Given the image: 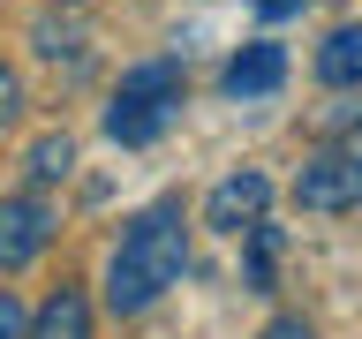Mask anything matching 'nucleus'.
Returning <instances> with one entry per match:
<instances>
[{
    "mask_svg": "<svg viewBox=\"0 0 362 339\" xmlns=\"http://www.w3.org/2000/svg\"><path fill=\"white\" fill-rule=\"evenodd\" d=\"M181 271H189V219H181V203H151V211H136L129 234L113 242V264H106V309L113 316H144L166 287H181Z\"/></svg>",
    "mask_w": 362,
    "mask_h": 339,
    "instance_id": "1",
    "label": "nucleus"
},
{
    "mask_svg": "<svg viewBox=\"0 0 362 339\" xmlns=\"http://www.w3.org/2000/svg\"><path fill=\"white\" fill-rule=\"evenodd\" d=\"M181 90H189V76H181V61H136L121 68V83H113V106H106V136L113 143H158V129L181 113Z\"/></svg>",
    "mask_w": 362,
    "mask_h": 339,
    "instance_id": "2",
    "label": "nucleus"
},
{
    "mask_svg": "<svg viewBox=\"0 0 362 339\" xmlns=\"http://www.w3.org/2000/svg\"><path fill=\"white\" fill-rule=\"evenodd\" d=\"M294 203H302V211H325V219L355 211L362 203V158H347V151L310 158V166L294 174Z\"/></svg>",
    "mask_w": 362,
    "mask_h": 339,
    "instance_id": "3",
    "label": "nucleus"
},
{
    "mask_svg": "<svg viewBox=\"0 0 362 339\" xmlns=\"http://www.w3.org/2000/svg\"><path fill=\"white\" fill-rule=\"evenodd\" d=\"M53 211H45L38 196H0V271H23V264H38L45 242H53Z\"/></svg>",
    "mask_w": 362,
    "mask_h": 339,
    "instance_id": "4",
    "label": "nucleus"
},
{
    "mask_svg": "<svg viewBox=\"0 0 362 339\" xmlns=\"http://www.w3.org/2000/svg\"><path fill=\"white\" fill-rule=\"evenodd\" d=\"M264 203H272V181L257 174V166H242V174H226L211 196H204V226L211 234H242L249 219H264Z\"/></svg>",
    "mask_w": 362,
    "mask_h": 339,
    "instance_id": "5",
    "label": "nucleus"
},
{
    "mask_svg": "<svg viewBox=\"0 0 362 339\" xmlns=\"http://www.w3.org/2000/svg\"><path fill=\"white\" fill-rule=\"evenodd\" d=\"M219 83H226V98H272V90L287 83V53H279L272 38H257V45H242V53L226 61Z\"/></svg>",
    "mask_w": 362,
    "mask_h": 339,
    "instance_id": "6",
    "label": "nucleus"
},
{
    "mask_svg": "<svg viewBox=\"0 0 362 339\" xmlns=\"http://www.w3.org/2000/svg\"><path fill=\"white\" fill-rule=\"evenodd\" d=\"M23 339H90V302L83 287H53L38 302V316L23 324Z\"/></svg>",
    "mask_w": 362,
    "mask_h": 339,
    "instance_id": "7",
    "label": "nucleus"
},
{
    "mask_svg": "<svg viewBox=\"0 0 362 339\" xmlns=\"http://www.w3.org/2000/svg\"><path fill=\"white\" fill-rule=\"evenodd\" d=\"M317 76H325L332 90H355V83H362V30H355V23L325 38V53H317Z\"/></svg>",
    "mask_w": 362,
    "mask_h": 339,
    "instance_id": "8",
    "label": "nucleus"
},
{
    "mask_svg": "<svg viewBox=\"0 0 362 339\" xmlns=\"http://www.w3.org/2000/svg\"><path fill=\"white\" fill-rule=\"evenodd\" d=\"M242 234H249V249H242V287H257V294H264V287H272V271H279V226L249 219Z\"/></svg>",
    "mask_w": 362,
    "mask_h": 339,
    "instance_id": "9",
    "label": "nucleus"
},
{
    "mask_svg": "<svg viewBox=\"0 0 362 339\" xmlns=\"http://www.w3.org/2000/svg\"><path fill=\"white\" fill-rule=\"evenodd\" d=\"M23 166H30V181H68L76 174V143H68V136H38Z\"/></svg>",
    "mask_w": 362,
    "mask_h": 339,
    "instance_id": "10",
    "label": "nucleus"
},
{
    "mask_svg": "<svg viewBox=\"0 0 362 339\" xmlns=\"http://www.w3.org/2000/svg\"><path fill=\"white\" fill-rule=\"evenodd\" d=\"M16 121H23V76L0 61V129H16Z\"/></svg>",
    "mask_w": 362,
    "mask_h": 339,
    "instance_id": "11",
    "label": "nucleus"
},
{
    "mask_svg": "<svg viewBox=\"0 0 362 339\" xmlns=\"http://www.w3.org/2000/svg\"><path fill=\"white\" fill-rule=\"evenodd\" d=\"M0 339H23V302L0 287Z\"/></svg>",
    "mask_w": 362,
    "mask_h": 339,
    "instance_id": "12",
    "label": "nucleus"
},
{
    "mask_svg": "<svg viewBox=\"0 0 362 339\" xmlns=\"http://www.w3.org/2000/svg\"><path fill=\"white\" fill-rule=\"evenodd\" d=\"M257 339H317V332H310V324H302V316H272V324H264V332H257Z\"/></svg>",
    "mask_w": 362,
    "mask_h": 339,
    "instance_id": "13",
    "label": "nucleus"
},
{
    "mask_svg": "<svg viewBox=\"0 0 362 339\" xmlns=\"http://www.w3.org/2000/svg\"><path fill=\"white\" fill-rule=\"evenodd\" d=\"M257 16H264V23H279V16H302V0H257Z\"/></svg>",
    "mask_w": 362,
    "mask_h": 339,
    "instance_id": "14",
    "label": "nucleus"
}]
</instances>
